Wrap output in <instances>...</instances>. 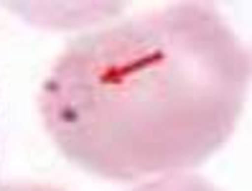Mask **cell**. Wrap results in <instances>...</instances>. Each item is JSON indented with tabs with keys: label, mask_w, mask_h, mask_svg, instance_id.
<instances>
[{
	"label": "cell",
	"mask_w": 252,
	"mask_h": 191,
	"mask_svg": "<svg viewBox=\"0 0 252 191\" xmlns=\"http://www.w3.org/2000/svg\"><path fill=\"white\" fill-rule=\"evenodd\" d=\"M252 62L227 16L173 3L82 33L38 90L43 130L77 168L107 181L189 173L245 112Z\"/></svg>",
	"instance_id": "cell-1"
},
{
	"label": "cell",
	"mask_w": 252,
	"mask_h": 191,
	"mask_svg": "<svg viewBox=\"0 0 252 191\" xmlns=\"http://www.w3.org/2000/svg\"><path fill=\"white\" fill-rule=\"evenodd\" d=\"M18 16L43 28H82L105 18L120 16V5H97V3H31V5H10Z\"/></svg>",
	"instance_id": "cell-2"
},
{
	"label": "cell",
	"mask_w": 252,
	"mask_h": 191,
	"mask_svg": "<svg viewBox=\"0 0 252 191\" xmlns=\"http://www.w3.org/2000/svg\"><path fill=\"white\" fill-rule=\"evenodd\" d=\"M132 191H219L212 181H206L199 173H168L158 179H148Z\"/></svg>",
	"instance_id": "cell-3"
},
{
	"label": "cell",
	"mask_w": 252,
	"mask_h": 191,
	"mask_svg": "<svg viewBox=\"0 0 252 191\" xmlns=\"http://www.w3.org/2000/svg\"><path fill=\"white\" fill-rule=\"evenodd\" d=\"M0 191H62L49 184H31V181H8L0 184Z\"/></svg>",
	"instance_id": "cell-4"
},
{
	"label": "cell",
	"mask_w": 252,
	"mask_h": 191,
	"mask_svg": "<svg viewBox=\"0 0 252 191\" xmlns=\"http://www.w3.org/2000/svg\"><path fill=\"white\" fill-rule=\"evenodd\" d=\"M245 49H247V54H250V62H252V43H245Z\"/></svg>",
	"instance_id": "cell-5"
}]
</instances>
